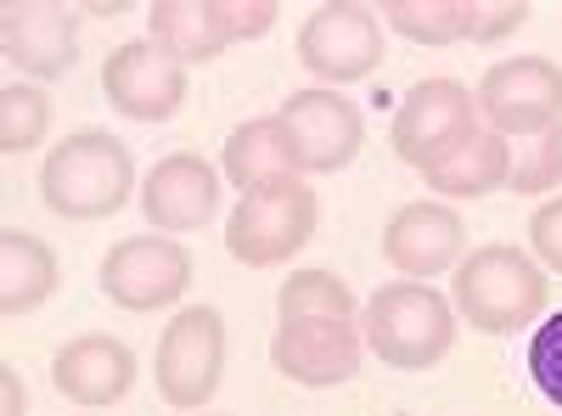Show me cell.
I'll return each mask as SVG.
<instances>
[{"label":"cell","mask_w":562,"mask_h":416,"mask_svg":"<svg viewBox=\"0 0 562 416\" xmlns=\"http://www.w3.org/2000/svg\"><path fill=\"white\" fill-rule=\"evenodd\" d=\"M186 68L153 40H124L119 52H108L102 63V97L113 102V113L135 119V124H164L186 108Z\"/></svg>","instance_id":"30bf717a"},{"label":"cell","mask_w":562,"mask_h":416,"mask_svg":"<svg viewBox=\"0 0 562 416\" xmlns=\"http://www.w3.org/2000/svg\"><path fill=\"white\" fill-rule=\"evenodd\" d=\"M456 304L428 288V282H389L366 299L360 310V338L366 349L378 355L383 366H394V372H428V366H439L456 344Z\"/></svg>","instance_id":"3957f363"},{"label":"cell","mask_w":562,"mask_h":416,"mask_svg":"<svg viewBox=\"0 0 562 416\" xmlns=\"http://www.w3.org/2000/svg\"><path fill=\"white\" fill-rule=\"evenodd\" d=\"M220 12H225L231 40H259V34H270L276 18H281L276 0H220Z\"/></svg>","instance_id":"83f0119b"},{"label":"cell","mask_w":562,"mask_h":416,"mask_svg":"<svg viewBox=\"0 0 562 416\" xmlns=\"http://www.w3.org/2000/svg\"><path fill=\"white\" fill-rule=\"evenodd\" d=\"M529 378L551 411H562V310L540 321V333L529 338Z\"/></svg>","instance_id":"d4e9b609"},{"label":"cell","mask_w":562,"mask_h":416,"mask_svg":"<svg viewBox=\"0 0 562 416\" xmlns=\"http://www.w3.org/2000/svg\"><path fill=\"white\" fill-rule=\"evenodd\" d=\"M383 63V12L360 0H326L299 29V68H310L326 90L371 79Z\"/></svg>","instance_id":"8992f818"},{"label":"cell","mask_w":562,"mask_h":416,"mask_svg":"<svg viewBox=\"0 0 562 416\" xmlns=\"http://www.w3.org/2000/svg\"><path fill=\"white\" fill-rule=\"evenodd\" d=\"M506 175H512V142H501L495 130H479L461 153H450L434 169H422L434 198H490V192L506 187Z\"/></svg>","instance_id":"ffe728a7"},{"label":"cell","mask_w":562,"mask_h":416,"mask_svg":"<svg viewBox=\"0 0 562 416\" xmlns=\"http://www.w3.org/2000/svg\"><path fill=\"white\" fill-rule=\"evenodd\" d=\"M529 248L540 259V270H557L562 276V198L540 203L535 220H529Z\"/></svg>","instance_id":"4316f807"},{"label":"cell","mask_w":562,"mask_h":416,"mask_svg":"<svg viewBox=\"0 0 562 416\" xmlns=\"http://www.w3.org/2000/svg\"><path fill=\"white\" fill-rule=\"evenodd\" d=\"M57 254L29 231H0V315H29L57 293Z\"/></svg>","instance_id":"d6986e66"},{"label":"cell","mask_w":562,"mask_h":416,"mask_svg":"<svg viewBox=\"0 0 562 416\" xmlns=\"http://www.w3.org/2000/svg\"><path fill=\"white\" fill-rule=\"evenodd\" d=\"M473 102L484 113V124L501 135V142H535V135L562 124V68L551 57H512L495 63Z\"/></svg>","instance_id":"ba28073f"},{"label":"cell","mask_w":562,"mask_h":416,"mask_svg":"<svg viewBox=\"0 0 562 416\" xmlns=\"http://www.w3.org/2000/svg\"><path fill=\"white\" fill-rule=\"evenodd\" d=\"M360 327L355 321H281L270 338V366L299 389H338L360 378Z\"/></svg>","instance_id":"7c38bea8"},{"label":"cell","mask_w":562,"mask_h":416,"mask_svg":"<svg viewBox=\"0 0 562 416\" xmlns=\"http://www.w3.org/2000/svg\"><path fill=\"white\" fill-rule=\"evenodd\" d=\"M0 45H7V63H18L29 79H63L79 57V18L57 0H7Z\"/></svg>","instance_id":"4fadbf2b"},{"label":"cell","mask_w":562,"mask_h":416,"mask_svg":"<svg viewBox=\"0 0 562 416\" xmlns=\"http://www.w3.org/2000/svg\"><path fill=\"white\" fill-rule=\"evenodd\" d=\"M40 198L57 220H108L135 198V158L108 130H79L45 153Z\"/></svg>","instance_id":"7a4b0ae2"},{"label":"cell","mask_w":562,"mask_h":416,"mask_svg":"<svg viewBox=\"0 0 562 416\" xmlns=\"http://www.w3.org/2000/svg\"><path fill=\"white\" fill-rule=\"evenodd\" d=\"M220 175H225L243 198H248V192L293 187V180H299V158H293V142H288V124H281L276 113H270V119L237 124V130L225 135Z\"/></svg>","instance_id":"e0dca14e"},{"label":"cell","mask_w":562,"mask_h":416,"mask_svg":"<svg viewBox=\"0 0 562 416\" xmlns=\"http://www.w3.org/2000/svg\"><path fill=\"white\" fill-rule=\"evenodd\" d=\"M214 209H220V169L203 164L198 153H169L140 180V214L158 231H169V237L203 231Z\"/></svg>","instance_id":"9a60e30c"},{"label":"cell","mask_w":562,"mask_h":416,"mask_svg":"<svg viewBox=\"0 0 562 416\" xmlns=\"http://www.w3.org/2000/svg\"><path fill=\"white\" fill-rule=\"evenodd\" d=\"M153 383H158V400L169 411H203L225 378V315L214 304H192L180 310L164 338H158V355H153Z\"/></svg>","instance_id":"5b68a950"},{"label":"cell","mask_w":562,"mask_h":416,"mask_svg":"<svg viewBox=\"0 0 562 416\" xmlns=\"http://www.w3.org/2000/svg\"><path fill=\"white\" fill-rule=\"evenodd\" d=\"M473 135H479V102H473V90H467L461 79H422V85L405 90L389 142L422 175V169L445 164L450 153H461Z\"/></svg>","instance_id":"52a82bcc"},{"label":"cell","mask_w":562,"mask_h":416,"mask_svg":"<svg viewBox=\"0 0 562 416\" xmlns=\"http://www.w3.org/2000/svg\"><path fill=\"white\" fill-rule=\"evenodd\" d=\"M535 18L529 0H479L473 12V45H501L506 34H518Z\"/></svg>","instance_id":"484cf974"},{"label":"cell","mask_w":562,"mask_h":416,"mask_svg":"<svg viewBox=\"0 0 562 416\" xmlns=\"http://www.w3.org/2000/svg\"><path fill=\"white\" fill-rule=\"evenodd\" d=\"M52 130V97L40 85H7L0 90V153H34Z\"/></svg>","instance_id":"603a6c76"},{"label":"cell","mask_w":562,"mask_h":416,"mask_svg":"<svg viewBox=\"0 0 562 416\" xmlns=\"http://www.w3.org/2000/svg\"><path fill=\"white\" fill-rule=\"evenodd\" d=\"M557 187H562V124L524 142L512 153V175H506V192H518V198H540Z\"/></svg>","instance_id":"cb8c5ba5"},{"label":"cell","mask_w":562,"mask_h":416,"mask_svg":"<svg viewBox=\"0 0 562 416\" xmlns=\"http://www.w3.org/2000/svg\"><path fill=\"white\" fill-rule=\"evenodd\" d=\"M366 304L333 270H293L276 288V321H355Z\"/></svg>","instance_id":"44dd1931"},{"label":"cell","mask_w":562,"mask_h":416,"mask_svg":"<svg viewBox=\"0 0 562 416\" xmlns=\"http://www.w3.org/2000/svg\"><path fill=\"white\" fill-rule=\"evenodd\" d=\"M52 383L63 400L85 405V411H102V405H119L135 383V349L108 338V333H85L74 344L57 349L52 360Z\"/></svg>","instance_id":"2e32d148"},{"label":"cell","mask_w":562,"mask_h":416,"mask_svg":"<svg viewBox=\"0 0 562 416\" xmlns=\"http://www.w3.org/2000/svg\"><path fill=\"white\" fill-rule=\"evenodd\" d=\"M467 248V220L450 203H405L383 225V259L405 276V282H428L439 270H456Z\"/></svg>","instance_id":"5bb4252c"},{"label":"cell","mask_w":562,"mask_h":416,"mask_svg":"<svg viewBox=\"0 0 562 416\" xmlns=\"http://www.w3.org/2000/svg\"><path fill=\"white\" fill-rule=\"evenodd\" d=\"M276 119L288 124L299 175H338L366 147V119L344 90H326V85L293 90V97L276 108Z\"/></svg>","instance_id":"9c48e42d"},{"label":"cell","mask_w":562,"mask_h":416,"mask_svg":"<svg viewBox=\"0 0 562 416\" xmlns=\"http://www.w3.org/2000/svg\"><path fill=\"white\" fill-rule=\"evenodd\" d=\"M192 288V254L169 237H124L102 259V293L119 310H164Z\"/></svg>","instance_id":"8fae6325"},{"label":"cell","mask_w":562,"mask_h":416,"mask_svg":"<svg viewBox=\"0 0 562 416\" xmlns=\"http://www.w3.org/2000/svg\"><path fill=\"white\" fill-rule=\"evenodd\" d=\"M321 225V198L293 180V187H276V192H248L225 220V254L248 265V270H270V265H288Z\"/></svg>","instance_id":"277c9868"},{"label":"cell","mask_w":562,"mask_h":416,"mask_svg":"<svg viewBox=\"0 0 562 416\" xmlns=\"http://www.w3.org/2000/svg\"><path fill=\"white\" fill-rule=\"evenodd\" d=\"M0 394H7V405H0V416H23V411H29V394H23V378L12 372V366H0Z\"/></svg>","instance_id":"f1b7e54d"},{"label":"cell","mask_w":562,"mask_h":416,"mask_svg":"<svg viewBox=\"0 0 562 416\" xmlns=\"http://www.w3.org/2000/svg\"><path fill=\"white\" fill-rule=\"evenodd\" d=\"M551 282L535 254L512 248V243H484L456 265V282H450V304L473 333L506 338V333H524L546 315Z\"/></svg>","instance_id":"6da1fadb"},{"label":"cell","mask_w":562,"mask_h":416,"mask_svg":"<svg viewBox=\"0 0 562 416\" xmlns=\"http://www.w3.org/2000/svg\"><path fill=\"white\" fill-rule=\"evenodd\" d=\"M147 29H153V45H164L180 68L214 63L225 45H231L220 0H153Z\"/></svg>","instance_id":"ac0fdd59"},{"label":"cell","mask_w":562,"mask_h":416,"mask_svg":"<svg viewBox=\"0 0 562 416\" xmlns=\"http://www.w3.org/2000/svg\"><path fill=\"white\" fill-rule=\"evenodd\" d=\"M479 0H383V23L416 45H456L473 40Z\"/></svg>","instance_id":"7402d4cb"}]
</instances>
